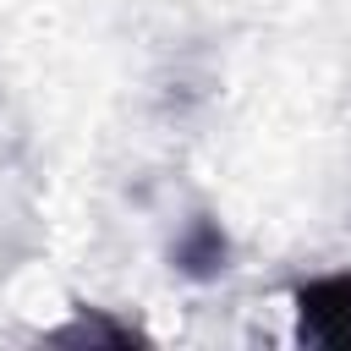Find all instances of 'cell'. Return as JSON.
<instances>
[{"label": "cell", "mask_w": 351, "mask_h": 351, "mask_svg": "<svg viewBox=\"0 0 351 351\" xmlns=\"http://www.w3.org/2000/svg\"><path fill=\"white\" fill-rule=\"evenodd\" d=\"M296 340L313 351H351V274H313L291 291Z\"/></svg>", "instance_id": "obj_1"}, {"label": "cell", "mask_w": 351, "mask_h": 351, "mask_svg": "<svg viewBox=\"0 0 351 351\" xmlns=\"http://www.w3.org/2000/svg\"><path fill=\"white\" fill-rule=\"evenodd\" d=\"M225 258H230V247H225L219 225L203 219V214H197V219L186 225V236L176 241V269L192 274V280H214V274L225 269Z\"/></svg>", "instance_id": "obj_2"}, {"label": "cell", "mask_w": 351, "mask_h": 351, "mask_svg": "<svg viewBox=\"0 0 351 351\" xmlns=\"http://www.w3.org/2000/svg\"><path fill=\"white\" fill-rule=\"evenodd\" d=\"M49 340H110V346H143L148 335H137L132 324H115V318H99V313H88V307H77V318H71L66 329H55Z\"/></svg>", "instance_id": "obj_3"}]
</instances>
